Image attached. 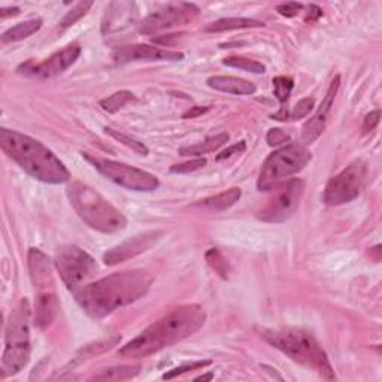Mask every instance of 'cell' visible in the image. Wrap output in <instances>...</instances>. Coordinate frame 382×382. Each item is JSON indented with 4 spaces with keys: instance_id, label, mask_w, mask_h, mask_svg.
<instances>
[{
    "instance_id": "21",
    "label": "cell",
    "mask_w": 382,
    "mask_h": 382,
    "mask_svg": "<svg viewBox=\"0 0 382 382\" xmlns=\"http://www.w3.org/2000/svg\"><path fill=\"white\" fill-rule=\"evenodd\" d=\"M230 136L229 133L222 132V133H218L215 134V136H211L208 139H205L204 142H199L196 145H190V147H184V148H179L178 154L179 155H184V157H200V155H205L208 153H212L215 151L218 148H221L222 145H226L229 142Z\"/></svg>"
},
{
    "instance_id": "1",
    "label": "cell",
    "mask_w": 382,
    "mask_h": 382,
    "mask_svg": "<svg viewBox=\"0 0 382 382\" xmlns=\"http://www.w3.org/2000/svg\"><path fill=\"white\" fill-rule=\"evenodd\" d=\"M151 285L153 276L142 269H134L84 284L73 291V296L87 316L104 318L118 308L127 306L143 297Z\"/></svg>"
},
{
    "instance_id": "18",
    "label": "cell",
    "mask_w": 382,
    "mask_h": 382,
    "mask_svg": "<svg viewBox=\"0 0 382 382\" xmlns=\"http://www.w3.org/2000/svg\"><path fill=\"white\" fill-rule=\"evenodd\" d=\"M60 305L57 293H48V295H39L36 296L35 303V324L41 330L48 329L52 324L55 316H57Z\"/></svg>"
},
{
    "instance_id": "32",
    "label": "cell",
    "mask_w": 382,
    "mask_h": 382,
    "mask_svg": "<svg viewBox=\"0 0 382 382\" xmlns=\"http://www.w3.org/2000/svg\"><path fill=\"white\" fill-rule=\"evenodd\" d=\"M212 362L211 360H200V362H191V363H185V365H181L178 366L172 370H169V372H166L163 375V379H174L179 375H184V374H188V372H193V370H199V369H205L208 366H211Z\"/></svg>"
},
{
    "instance_id": "34",
    "label": "cell",
    "mask_w": 382,
    "mask_h": 382,
    "mask_svg": "<svg viewBox=\"0 0 382 382\" xmlns=\"http://www.w3.org/2000/svg\"><path fill=\"white\" fill-rule=\"evenodd\" d=\"M206 164V160L201 159V157H197V159L191 160V162H185V163H181V164H174L171 167V172L174 174H191V172H196L199 169H201Z\"/></svg>"
},
{
    "instance_id": "26",
    "label": "cell",
    "mask_w": 382,
    "mask_h": 382,
    "mask_svg": "<svg viewBox=\"0 0 382 382\" xmlns=\"http://www.w3.org/2000/svg\"><path fill=\"white\" fill-rule=\"evenodd\" d=\"M132 100H134L133 93L127 92V90H121V92H117L114 94H111L109 97L100 100V106L104 108V111L111 112H118L121 108H125L127 104H130Z\"/></svg>"
},
{
    "instance_id": "20",
    "label": "cell",
    "mask_w": 382,
    "mask_h": 382,
    "mask_svg": "<svg viewBox=\"0 0 382 382\" xmlns=\"http://www.w3.org/2000/svg\"><path fill=\"white\" fill-rule=\"evenodd\" d=\"M242 196L241 188H230L222 191L220 194L206 197L204 200H199L194 204V208L209 211V212H220L232 208L236 201H238Z\"/></svg>"
},
{
    "instance_id": "15",
    "label": "cell",
    "mask_w": 382,
    "mask_h": 382,
    "mask_svg": "<svg viewBox=\"0 0 382 382\" xmlns=\"http://www.w3.org/2000/svg\"><path fill=\"white\" fill-rule=\"evenodd\" d=\"M339 85H341V76L338 75V76H334V80L330 83L327 93H325L320 108L316 112V115H313L306 122V125L303 126V129H302L303 143H313L323 134L325 125H327V120H329V115L332 112L336 94H338Z\"/></svg>"
},
{
    "instance_id": "36",
    "label": "cell",
    "mask_w": 382,
    "mask_h": 382,
    "mask_svg": "<svg viewBox=\"0 0 382 382\" xmlns=\"http://www.w3.org/2000/svg\"><path fill=\"white\" fill-rule=\"evenodd\" d=\"M303 9V5L302 3H295V2H290V3H283V5H279L276 8L278 13L283 15V17H296L300 10Z\"/></svg>"
},
{
    "instance_id": "12",
    "label": "cell",
    "mask_w": 382,
    "mask_h": 382,
    "mask_svg": "<svg viewBox=\"0 0 382 382\" xmlns=\"http://www.w3.org/2000/svg\"><path fill=\"white\" fill-rule=\"evenodd\" d=\"M199 8L193 3H179L153 13L141 22V33L154 35L176 26H185L199 15Z\"/></svg>"
},
{
    "instance_id": "40",
    "label": "cell",
    "mask_w": 382,
    "mask_h": 382,
    "mask_svg": "<svg viewBox=\"0 0 382 382\" xmlns=\"http://www.w3.org/2000/svg\"><path fill=\"white\" fill-rule=\"evenodd\" d=\"M323 15V9L317 5H311L308 6V13H306V21H316Z\"/></svg>"
},
{
    "instance_id": "41",
    "label": "cell",
    "mask_w": 382,
    "mask_h": 382,
    "mask_svg": "<svg viewBox=\"0 0 382 382\" xmlns=\"http://www.w3.org/2000/svg\"><path fill=\"white\" fill-rule=\"evenodd\" d=\"M18 14H20V8H3L2 10H0V17H2V20L8 17H15Z\"/></svg>"
},
{
    "instance_id": "4",
    "label": "cell",
    "mask_w": 382,
    "mask_h": 382,
    "mask_svg": "<svg viewBox=\"0 0 382 382\" xmlns=\"http://www.w3.org/2000/svg\"><path fill=\"white\" fill-rule=\"evenodd\" d=\"M260 336L291 360L318 374L321 378L329 381L336 378L327 354L309 332L296 327L278 330L263 329Z\"/></svg>"
},
{
    "instance_id": "22",
    "label": "cell",
    "mask_w": 382,
    "mask_h": 382,
    "mask_svg": "<svg viewBox=\"0 0 382 382\" xmlns=\"http://www.w3.org/2000/svg\"><path fill=\"white\" fill-rule=\"evenodd\" d=\"M264 22L253 20V18H221L218 21L211 22L209 26L205 27V31L208 33H220V31H229V30H238V29H253V27H263Z\"/></svg>"
},
{
    "instance_id": "2",
    "label": "cell",
    "mask_w": 382,
    "mask_h": 382,
    "mask_svg": "<svg viewBox=\"0 0 382 382\" xmlns=\"http://www.w3.org/2000/svg\"><path fill=\"white\" fill-rule=\"evenodd\" d=\"M206 312L199 305L179 306L166 317L151 324L138 338H134L120 350L126 358H145L167 346L181 342L204 327Z\"/></svg>"
},
{
    "instance_id": "37",
    "label": "cell",
    "mask_w": 382,
    "mask_h": 382,
    "mask_svg": "<svg viewBox=\"0 0 382 382\" xmlns=\"http://www.w3.org/2000/svg\"><path fill=\"white\" fill-rule=\"evenodd\" d=\"M245 150H246V143H245L243 141H241L239 143L232 145V147H229L226 151H222V153L217 157V160L221 162V160L229 159V157H232V155H239V154L245 153Z\"/></svg>"
},
{
    "instance_id": "5",
    "label": "cell",
    "mask_w": 382,
    "mask_h": 382,
    "mask_svg": "<svg viewBox=\"0 0 382 382\" xmlns=\"http://www.w3.org/2000/svg\"><path fill=\"white\" fill-rule=\"evenodd\" d=\"M66 193L75 212L92 229L102 233H118L126 229V217L94 188L81 181H72Z\"/></svg>"
},
{
    "instance_id": "17",
    "label": "cell",
    "mask_w": 382,
    "mask_h": 382,
    "mask_svg": "<svg viewBox=\"0 0 382 382\" xmlns=\"http://www.w3.org/2000/svg\"><path fill=\"white\" fill-rule=\"evenodd\" d=\"M115 63H130L138 60H169V62H179L184 59L183 52L171 51L151 47V45H130V47H121L115 50L114 55Z\"/></svg>"
},
{
    "instance_id": "19",
    "label": "cell",
    "mask_w": 382,
    "mask_h": 382,
    "mask_svg": "<svg viewBox=\"0 0 382 382\" xmlns=\"http://www.w3.org/2000/svg\"><path fill=\"white\" fill-rule=\"evenodd\" d=\"M206 84L213 90H218V92L238 96L254 94L257 90L253 83L236 76H211L208 78Z\"/></svg>"
},
{
    "instance_id": "6",
    "label": "cell",
    "mask_w": 382,
    "mask_h": 382,
    "mask_svg": "<svg viewBox=\"0 0 382 382\" xmlns=\"http://www.w3.org/2000/svg\"><path fill=\"white\" fill-rule=\"evenodd\" d=\"M5 351L2 355L3 375H15L30 360V306L26 299L10 312L5 332Z\"/></svg>"
},
{
    "instance_id": "14",
    "label": "cell",
    "mask_w": 382,
    "mask_h": 382,
    "mask_svg": "<svg viewBox=\"0 0 382 382\" xmlns=\"http://www.w3.org/2000/svg\"><path fill=\"white\" fill-rule=\"evenodd\" d=\"M162 236H163L162 230H153L134 236V238L127 239L126 242H122L106 251L104 255V262L108 266L125 263L130 260V258H134L136 255L151 250L153 246L159 242Z\"/></svg>"
},
{
    "instance_id": "39",
    "label": "cell",
    "mask_w": 382,
    "mask_h": 382,
    "mask_svg": "<svg viewBox=\"0 0 382 382\" xmlns=\"http://www.w3.org/2000/svg\"><path fill=\"white\" fill-rule=\"evenodd\" d=\"M211 108L209 106H194V108H191L188 109L185 114L183 115V118H196L199 115H204L206 114V112L209 111Z\"/></svg>"
},
{
    "instance_id": "10",
    "label": "cell",
    "mask_w": 382,
    "mask_h": 382,
    "mask_svg": "<svg viewBox=\"0 0 382 382\" xmlns=\"http://www.w3.org/2000/svg\"><path fill=\"white\" fill-rule=\"evenodd\" d=\"M367 167L363 162L355 160L348 164L345 169L332 178L325 185L323 200L329 206H341L355 200L362 193L366 181Z\"/></svg>"
},
{
    "instance_id": "9",
    "label": "cell",
    "mask_w": 382,
    "mask_h": 382,
    "mask_svg": "<svg viewBox=\"0 0 382 382\" xmlns=\"http://www.w3.org/2000/svg\"><path fill=\"white\" fill-rule=\"evenodd\" d=\"M54 264L63 283L72 293L83 287L97 272V263L94 258L75 245L60 246L55 254Z\"/></svg>"
},
{
    "instance_id": "13",
    "label": "cell",
    "mask_w": 382,
    "mask_h": 382,
    "mask_svg": "<svg viewBox=\"0 0 382 382\" xmlns=\"http://www.w3.org/2000/svg\"><path fill=\"white\" fill-rule=\"evenodd\" d=\"M80 55H81L80 45L71 43L63 50L54 52L51 57L45 59L41 63L29 62L26 64L20 66L18 72L29 76H36V78H52L63 73L66 69H69Z\"/></svg>"
},
{
    "instance_id": "11",
    "label": "cell",
    "mask_w": 382,
    "mask_h": 382,
    "mask_svg": "<svg viewBox=\"0 0 382 382\" xmlns=\"http://www.w3.org/2000/svg\"><path fill=\"white\" fill-rule=\"evenodd\" d=\"M303 193H305V181L300 178L290 179L267 201V205L257 213V218L264 222L287 221L299 209Z\"/></svg>"
},
{
    "instance_id": "16",
    "label": "cell",
    "mask_w": 382,
    "mask_h": 382,
    "mask_svg": "<svg viewBox=\"0 0 382 382\" xmlns=\"http://www.w3.org/2000/svg\"><path fill=\"white\" fill-rule=\"evenodd\" d=\"M27 262H29V272H30L31 283L33 285H35V290L38 291L36 296L55 293L52 264L50 258L41 250L30 248Z\"/></svg>"
},
{
    "instance_id": "7",
    "label": "cell",
    "mask_w": 382,
    "mask_h": 382,
    "mask_svg": "<svg viewBox=\"0 0 382 382\" xmlns=\"http://www.w3.org/2000/svg\"><path fill=\"white\" fill-rule=\"evenodd\" d=\"M312 159L311 151L302 143H290L272 153L263 163L257 187L260 191L274 190L283 179L300 172Z\"/></svg>"
},
{
    "instance_id": "29",
    "label": "cell",
    "mask_w": 382,
    "mask_h": 382,
    "mask_svg": "<svg viewBox=\"0 0 382 382\" xmlns=\"http://www.w3.org/2000/svg\"><path fill=\"white\" fill-rule=\"evenodd\" d=\"M206 262L209 263V266L215 271L222 279H227L229 274H230V266L229 262L224 258V255L220 253V250H209L206 253Z\"/></svg>"
},
{
    "instance_id": "38",
    "label": "cell",
    "mask_w": 382,
    "mask_h": 382,
    "mask_svg": "<svg viewBox=\"0 0 382 382\" xmlns=\"http://www.w3.org/2000/svg\"><path fill=\"white\" fill-rule=\"evenodd\" d=\"M379 120H381V111L379 109L370 112V114H367L366 118H365L363 132H372L379 125Z\"/></svg>"
},
{
    "instance_id": "27",
    "label": "cell",
    "mask_w": 382,
    "mask_h": 382,
    "mask_svg": "<svg viewBox=\"0 0 382 382\" xmlns=\"http://www.w3.org/2000/svg\"><path fill=\"white\" fill-rule=\"evenodd\" d=\"M105 132H106V134H109V136H111L112 139H115L117 142H120V143H122V145H126L127 148L133 150L134 153H138L139 155H143V157H145V155H148V153H150L148 147H147V145H145V143H142L141 141L129 136V134H126V133H121V132H118V130L111 129V127H105Z\"/></svg>"
},
{
    "instance_id": "30",
    "label": "cell",
    "mask_w": 382,
    "mask_h": 382,
    "mask_svg": "<svg viewBox=\"0 0 382 382\" xmlns=\"http://www.w3.org/2000/svg\"><path fill=\"white\" fill-rule=\"evenodd\" d=\"M293 87H295V81L288 76H276V78H274V94L276 96V99L279 100L281 104L287 102Z\"/></svg>"
},
{
    "instance_id": "28",
    "label": "cell",
    "mask_w": 382,
    "mask_h": 382,
    "mask_svg": "<svg viewBox=\"0 0 382 382\" xmlns=\"http://www.w3.org/2000/svg\"><path fill=\"white\" fill-rule=\"evenodd\" d=\"M222 64L230 66V67H238V69L246 71L250 73H264V71H266L263 63L246 59V57H227V59L222 60Z\"/></svg>"
},
{
    "instance_id": "3",
    "label": "cell",
    "mask_w": 382,
    "mask_h": 382,
    "mask_svg": "<svg viewBox=\"0 0 382 382\" xmlns=\"http://www.w3.org/2000/svg\"><path fill=\"white\" fill-rule=\"evenodd\" d=\"M0 147L22 171L45 184H64L71 172L51 150L36 139L15 130H0Z\"/></svg>"
},
{
    "instance_id": "31",
    "label": "cell",
    "mask_w": 382,
    "mask_h": 382,
    "mask_svg": "<svg viewBox=\"0 0 382 382\" xmlns=\"http://www.w3.org/2000/svg\"><path fill=\"white\" fill-rule=\"evenodd\" d=\"M92 6H93V2H80L78 5H75V8H72L62 20V22H60L62 29H67V27L73 26L76 21H80L88 13Z\"/></svg>"
},
{
    "instance_id": "35",
    "label": "cell",
    "mask_w": 382,
    "mask_h": 382,
    "mask_svg": "<svg viewBox=\"0 0 382 382\" xmlns=\"http://www.w3.org/2000/svg\"><path fill=\"white\" fill-rule=\"evenodd\" d=\"M266 141L269 145H271V147H278V145L290 142V134H287L284 130H281V129H271L267 133Z\"/></svg>"
},
{
    "instance_id": "42",
    "label": "cell",
    "mask_w": 382,
    "mask_h": 382,
    "mask_svg": "<svg viewBox=\"0 0 382 382\" xmlns=\"http://www.w3.org/2000/svg\"><path fill=\"white\" fill-rule=\"evenodd\" d=\"M212 378H213V375H212V374H209V375H201V376L196 378V381H211Z\"/></svg>"
},
{
    "instance_id": "8",
    "label": "cell",
    "mask_w": 382,
    "mask_h": 382,
    "mask_svg": "<svg viewBox=\"0 0 382 382\" xmlns=\"http://www.w3.org/2000/svg\"><path fill=\"white\" fill-rule=\"evenodd\" d=\"M83 157L90 164L94 166L96 171H99L104 176H106L112 183H115L120 187L148 193V191H154L160 185L159 178L150 172L141 171L138 167L102 159V157H94L85 153H83Z\"/></svg>"
},
{
    "instance_id": "23",
    "label": "cell",
    "mask_w": 382,
    "mask_h": 382,
    "mask_svg": "<svg viewBox=\"0 0 382 382\" xmlns=\"http://www.w3.org/2000/svg\"><path fill=\"white\" fill-rule=\"evenodd\" d=\"M42 27V20L41 18H33L29 21H22L20 24L14 26L13 29L6 30L2 35V43H13L26 39L31 36L33 33H36Z\"/></svg>"
},
{
    "instance_id": "24",
    "label": "cell",
    "mask_w": 382,
    "mask_h": 382,
    "mask_svg": "<svg viewBox=\"0 0 382 382\" xmlns=\"http://www.w3.org/2000/svg\"><path fill=\"white\" fill-rule=\"evenodd\" d=\"M120 341H121L120 336H115V338H109V339L99 341L96 344L84 346L83 350L76 354V357L73 358V362L71 363V366H75L78 363H83V362L88 360V358H92V357H94L97 354H102V353L111 350V348L115 346Z\"/></svg>"
},
{
    "instance_id": "33",
    "label": "cell",
    "mask_w": 382,
    "mask_h": 382,
    "mask_svg": "<svg viewBox=\"0 0 382 382\" xmlns=\"http://www.w3.org/2000/svg\"><path fill=\"white\" fill-rule=\"evenodd\" d=\"M313 104H316V102H313V99H311V97L302 99L300 102L296 104L293 111H291V114H288V120L296 121V120L305 118L309 114V112L313 109Z\"/></svg>"
},
{
    "instance_id": "25",
    "label": "cell",
    "mask_w": 382,
    "mask_h": 382,
    "mask_svg": "<svg viewBox=\"0 0 382 382\" xmlns=\"http://www.w3.org/2000/svg\"><path fill=\"white\" fill-rule=\"evenodd\" d=\"M141 366H117L102 370L93 376L94 381H126L132 379L139 374Z\"/></svg>"
}]
</instances>
